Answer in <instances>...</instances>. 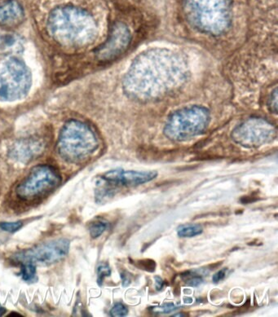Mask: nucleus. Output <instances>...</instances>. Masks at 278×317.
Masks as SVG:
<instances>
[{
    "mask_svg": "<svg viewBox=\"0 0 278 317\" xmlns=\"http://www.w3.org/2000/svg\"><path fill=\"white\" fill-rule=\"evenodd\" d=\"M48 30L53 39L69 48H81L93 42L96 22L84 10L72 6L57 7L48 17Z\"/></svg>",
    "mask_w": 278,
    "mask_h": 317,
    "instance_id": "1",
    "label": "nucleus"
},
{
    "mask_svg": "<svg viewBox=\"0 0 278 317\" xmlns=\"http://www.w3.org/2000/svg\"><path fill=\"white\" fill-rule=\"evenodd\" d=\"M184 7L189 21L203 32L221 34L230 24L229 0H185Z\"/></svg>",
    "mask_w": 278,
    "mask_h": 317,
    "instance_id": "2",
    "label": "nucleus"
},
{
    "mask_svg": "<svg viewBox=\"0 0 278 317\" xmlns=\"http://www.w3.org/2000/svg\"><path fill=\"white\" fill-rule=\"evenodd\" d=\"M98 145L96 133L89 126L78 120H71L61 130L57 149L66 162L78 163L89 158Z\"/></svg>",
    "mask_w": 278,
    "mask_h": 317,
    "instance_id": "3",
    "label": "nucleus"
},
{
    "mask_svg": "<svg viewBox=\"0 0 278 317\" xmlns=\"http://www.w3.org/2000/svg\"><path fill=\"white\" fill-rule=\"evenodd\" d=\"M210 120V113L206 108H184L169 117L165 126V135L175 141L186 140L203 133Z\"/></svg>",
    "mask_w": 278,
    "mask_h": 317,
    "instance_id": "4",
    "label": "nucleus"
},
{
    "mask_svg": "<svg viewBox=\"0 0 278 317\" xmlns=\"http://www.w3.org/2000/svg\"><path fill=\"white\" fill-rule=\"evenodd\" d=\"M31 73L24 62L15 57L0 62V101H17L27 95Z\"/></svg>",
    "mask_w": 278,
    "mask_h": 317,
    "instance_id": "5",
    "label": "nucleus"
},
{
    "mask_svg": "<svg viewBox=\"0 0 278 317\" xmlns=\"http://www.w3.org/2000/svg\"><path fill=\"white\" fill-rule=\"evenodd\" d=\"M61 181V176L54 167L37 166L16 187V196L23 201H33L55 190Z\"/></svg>",
    "mask_w": 278,
    "mask_h": 317,
    "instance_id": "6",
    "label": "nucleus"
},
{
    "mask_svg": "<svg viewBox=\"0 0 278 317\" xmlns=\"http://www.w3.org/2000/svg\"><path fill=\"white\" fill-rule=\"evenodd\" d=\"M70 242L65 238L53 240L24 250L12 256V260L19 263L30 262L34 265L53 264L67 255Z\"/></svg>",
    "mask_w": 278,
    "mask_h": 317,
    "instance_id": "7",
    "label": "nucleus"
},
{
    "mask_svg": "<svg viewBox=\"0 0 278 317\" xmlns=\"http://www.w3.org/2000/svg\"><path fill=\"white\" fill-rule=\"evenodd\" d=\"M276 130L268 122L260 119H249L238 126L233 133L235 141L245 147H257L273 140Z\"/></svg>",
    "mask_w": 278,
    "mask_h": 317,
    "instance_id": "8",
    "label": "nucleus"
},
{
    "mask_svg": "<svg viewBox=\"0 0 278 317\" xmlns=\"http://www.w3.org/2000/svg\"><path fill=\"white\" fill-rule=\"evenodd\" d=\"M157 176L154 171H125L123 169L112 170L100 177L101 182L97 183L99 187L111 190V186L134 187L150 182Z\"/></svg>",
    "mask_w": 278,
    "mask_h": 317,
    "instance_id": "9",
    "label": "nucleus"
},
{
    "mask_svg": "<svg viewBox=\"0 0 278 317\" xmlns=\"http://www.w3.org/2000/svg\"><path fill=\"white\" fill-rule=\"evenodd\" d=\"M132 42V34L128 25L119 22L112 28L109 39L103 44L96 56L100 62H110L123 54Z\"/></svg>",
    "mask_w": 278,
    "mask_h": 317,
    "instance_id": "10",
    "label": "nucleus"
},
{
    "mask_svg": "<svg viewBox=\"0 0 278 317\" xmlns=\"http://www.w3.org/2000/svg\"><path fill=\"white\" fill-rule=\"evenodd\" d=\"M42 151L41 142L35 139H25L14 144L10 151V156L19 162H28L36 158Z\"/></svg>",
    "mask_w": 278,
    "mask_h": 317,
    "instance_id": "11",
    "label": "nucleus"
},
{
    "mask_svg": "<svg viewBox=\"0 0 278 317\" xmlns=\"http://www.w3.org/2000/svg\"><path fill=\"white\" fill-rule=\"evenodd\" d=\"M24 11L18 2L7 0L0 3V25L14 27L22 21Z\"/></svg>",
    "mask_w": 278,
    "mask_h": 317,
    "instance_id": "12",
    "label": "nucleus"
},
{
    "mask_svg": "<svg viewBox=\"0 0 278 317\" xmlns=\"http://www.w3.org/2000/svg\"><path fill=\"white\" fill-rule=\"evenodd\" d=\"M203 232L200 224H187L181 225L177 229V234L180 238H189L200 235Z\"/></svg>",
    "mask_w": 278,
    "mask_h": 317,
    "instance_id": "13",
    "label": "nucleus"
},
{
    "mask_svg": "<svg viewBox=\"0 0 278 317\" xmlns=\"http://www.w3.org/2000/svg\"><path fill=\"white\" fill-rule=\"evenodd\" d=\"M186 285L191 287H198L203 283L202 275L196 271H188L180 275Z\"/></svg>",
    "mask_w": 278,
    "mask_h": 317,
    "instance_id": "14",
    "label": "nucleus"
},
{
    "mask_svg": "<svg viewBox=\"0 0 278 317\" xmlns=\"http://www.w3.org/2000/svg\"><path fill=\"white\" fill-rule=\"evenodd\" d=\"M21 275L23 280L26 282L34 281L36 278V265L30 262L21 263Z\"/></svg>",
    "mask_w": 278,
    "mask_h": 317,
    "instance_id": "15",
    "label": "nucleus"
},
{
    "mask_svg": "<svg viewBox=\"0 0 278 317\" xmlns=\"http://www.w3.org/2000/svg\"><path fill=\"white\" fill-rule=\"evenodd\" d=\"M108 224L106 222L104 221H96L92 222L90 224L89 233L91 238L96 239L105 233V231L107 229Z\"/></svg>",
    "mask_w": 278,
    "mask_h": 317,
    "instance_id": "16",
    "label": "nucleus"
},
{
    "mask_svg": "<svg viewBox=\"0 0 278 317\" xmlns=\"http://www.w3.org/2000/svg\"><path fill=\"white\" fill-rule=\"evenodd\" d=\"M22 222H2L0 223V229L8 233H14L21 229Z\"/></svg>",
    "mask_w": 278,
    "mask_h": 317,
    "instance_id": "17",
    "label": "nucleus"
},
{
    "mask_svg": "<svg viewBox=\"0 0 278 317\" xmlns=\"http://www.w3.org/2000/svg\"><path fill=\"white\" fill-rule=\"evenodd\" d=\"M111 269L107 263H100L97 267V283L99 285H102L103 281L105 277L110 276Z\"/></svg>",
    "mask_w": 278,
    "mask_h": 317,
    "instance_id": "18",
    "label": "nucleus"
},
{
    "mask_svg": "<svg viewBox=\"0 0 278 317\" xmlns=\"http://www.w3.org/2000/svg\"><path fill=\"white\" fill-rule=\"evenodd\" d=\"M136 266L146 272H153L156 269V262L152 259H144L136 262Z\"/></svg>",
    "mask_w": 278,
    "mask_h": 317,
    "instance_id": "19",
    "label": "nucleus"
},
{
    "mask_svg": "<svg viewBox=\"0 0 278 317\" xmlns=\"http://www.w3.org/2000/svg\"><path fill=\"white\" fill-rule=\"evenodd\" d=\"M180 307L176 306L174 304H165L162 306L153 307L151 308L153 313H158V314H167V313H172L174 311L177 310Z\"/></svg>",
    "mask_w": 278,
    "mask_h": 317,
    "instance_id": "20",
    "label": "nucleus"
},
{
    "mask_svg": "<svg viewBox=\"0 0 278 317\" xmlns=\"http://www.w3.org/2000/svg\"><path fill=\"white\" fill-rule=\"evenodd\" d=\"M110 316L113 317H126L128 314V309L123 304H117L110 310Z\"/></svg>",
    "mask_w": 278,
    "mask_h": 317,
    "instance_id": "21",
    "label": "nucleus"
},
{
    "mask_svg": "<svg viewBox=\"0 0 278 317\" xmlns=\"http://www.w3.org/2000/svg\"><path fill=\"white\" fill-rule=\"evenodd\" d=\"M228 268H223V269L219 270V272L214 274V276H212L213 282L217 284L219 283V281H223V279L225 278L226 275L228 273Z\"/></svg>",
    "mask_w": 278,
    "mask_h": 317,
    "instance_id": "22",
    "label": "nucleus"
},
{
    "mask_svg": "<svg viewBox=\"0 0 278 317\" xmlns=\"http://www.w3.org/2000/svg\"><path fill=\"white\" fill-rule=\"evenodd\" d=\"M154 280H155L156 290L157 291L162 290V288L164 287L165 281L160 276H155Z\"/></svg>",
    "mask_w": 278,
    "mask_h": 317,
    "instance_id": "23",
    "label": "nucleus"
},
{
    "mask_svg": "<svg viewBox=\"0 0 278 317\" xmlns=\"http://www.w3.org/2000/svg\"><path fill=\"white\" fill-rule=\"evenodd\" d=\"M254 196H243V197H242V199H241V201H242V203L246 204V203H251V202H255V201H257V200H259V198H254Z\"/></svg>",
    "mask_w": 278,
    "mask_h": 317,
    "instance_id": "24",
    "label": "nucleus"
},
{
    "mask_svg": "<svg viewBox=\"0 0 278 317\" xmlns=\"http://www.w3.org/2000/svg\"><path fill=\"white\" fill-rule=\"evenodd\" d=\"M121 277L122 279H123V285L124 287L130 285L131 279L128 277V275H126V274H121Z\"/></svg>",
    "mask_w": 278,
    "mask_h": 317,
    "instance_id": "25",
    "label": "nucleus"
},
{
    "mask_svg": "<svg viewBox=\"0 0 278 317\" xmlns=\"http://www.w3.org/2000/svg\"><path fill=\"white\" fill-rule=\"evenodd\" d=\"M5 313H6V309H5V308L1 305V304H0V317L3 315Z\"/></svg>",
    "mask_w": 278,
    "mask_h": 317,
    "instance_id": "26",
    "label": "nucleus"
},
{
    "mask_svg": "<svg viewBox=\"0 0 278 317\" xmlns=\"http://www.w3.org/2000/svg\"><path fill=\"white\" fill-rule=\"evenodd\" d=\"M173 317H186V315H184V314H175V315H173Z\"/></svg>",
    "mask_w": 278,
    "mask_h": 317,
    "instance_id": "27",
    "label": "nucleus"
}]
</instances>
